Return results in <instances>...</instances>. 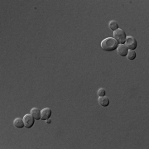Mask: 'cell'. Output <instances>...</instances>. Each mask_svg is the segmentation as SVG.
<instances>
[{"mask_svg": "<svg viewBox=\"0 0 149 149\" xmlns=\"http://www.w3.org/2000/svg\"><path fill=\"white\" fill-rule=\"evenodd\" d=\"M13 126L17 128H23L24 127V123H23V119L21 118H17L13 120Z\"/></svg>", "mask_w": 149, "mask_h": 149, "instance_id": "9", "label": "cell"}, {"mask_svg": "<svg viewBox=\"0 0 149 149\" xmlns=\"http://www.w3.org/2000/svg\"><path fill=\"white\" fill-rule=\"evenodd\" d=\"M30 114L36 120L41 119V110L38 108H32L30 111Z\"/></svg>", "mask_w": 149, "mask_h": 149, "instance_id": "8", "label": "cell"}, {"mask_svg": "<svg viewBox=\"0 0 149 149\" xmlns=\"http://www.w3.org/2000/svg\"><path fill=\"white\" fill-rule=\"evenodd\" d=\"M126 46L128 49L130 50H135V48L137 47V41L134 37H126Z\"/></svg>", "mask_w": 149, "mask_h": 149, "instance_id": "4", "label": "cell"}, {"mask_svg": "<svg viewBox=\"0 0 149 149\" xmlns=\"http://www.w3.org/2000/svg\"><path fill=\"white\" fill-rule=\"evenodd\" d=\"M97 94L99 96H105L106 92H105V90H104L103 88H100V89H99Z\"/></svg>", "mask_w": 149, "mask_h": 149, "instance_id": "12", "label": "cell"}, {"mask_svg": "<svg viewBox=\"0 0 149 149\" xmlns=\"http://www.w3.org/2000/svg\"><path fill=\"white\" fill-rule=\"evenodd\" d=\"M127 57L128 60H134L136 58V52H134V50H130L128 52V54H127Z\"/></svg>", "mask_w": 149, "mask_h": 149, "instance_id": "11", "label": "cell"}, {"mask_svg": "<svg viewBox=\"0 0 149 149\" xmlns=\"http://www.w3.org/2000/svg\"><path fill=\"white\" fill-rule=\"evenodd\" d=\"M52 116V110L49 108H44L41 110V119L47 120Z\"/></svg>", "mask_w": 149, "mask_h": 149, "instance_id": "5", "label": "cell"}, {"mask_svg": "<svg viewBox=\"0 0 149 149\" xmlns=\"http://www.w3.org/2000/svg\"><path fill=\"white\" fill-rule=\"evenodd\" d=\"M109 28L112 31H114L115 32V30H117V29H119V25H118V23L116 21H114V20H112V21H110L109 23Z\"/></svg>", "mask_w": 149, "mask_h": 149, "instance_id": "10", "label": "cell"}, {"mask_svg": "<svg viewBox=\"0 0 149 149\" xmlns=\"http://www.w3.org/2000/svg\"><path fill=\"white\" fill-rule=\"evenodd\" d=\"M126 33L123 30L119 28L114 32V38L119 44H123L126 41Z\"/></svg>", "mask_w": 149, "mask_h": 149, "instance_id": "2", "label": "cell"}, {"mask_svg": "<svg viewBox=\"0 0 149 149\" xmlns=\"http://www.w3.org/2000/svg\"><path fill=\"white\" fill-rule=\"evenodd\" d=\"M98 103L100 106L108 107L109 104V99L106 96H99L98 98Z\"/></svg>", "mask_w": 149, "mask_h": 149, "instance_id": "7", "label": "cell"}, {"mask_svg": "<svg viewBox=\"0 0 149 149\" xmlns=\"http://www.w3.org/2000/svg\"><path fill=\"white\" fill-rule=\"evenodd\" d=\"M51 123V120H50V119H47V121H46V123Z\"/></svg>", "mask_w": 149, "mask_h": 149, "instance_id": "13", "label": "cell"}, {"mask_svg": "<svg viewBox=\"0 0 149 149\" xmlns=\"http://www.w3.org/2000/svg\"><path fill=\"white\" fill-rule=\"evenodd\" d=\"M101 48L106 52H112L118 46V42L114 37H107L101 41Z\"/></svg>", "mask_w": 149, "mask_h": 149, "instance_id": "1", "label": "cell"}, {"mask_svg": "<svg viewBox=\"0 0 149 149\" xmlns=\"http://www.w3.org/2000/svg\"><path fill=\"white\" fill-rule=\"evenodd\" d=\"M23 123H24V127L27 128H31L34 125L35 119L31 114L24 115L23 118Z\"/></svg>", "mask_w": 149, "mask_h": 149, "instance_id": "3", "label": "cell"}, {"mask_svg": "<svg viewBox=\"0 0 149 149\" xmlns=\"http://www.w3.org/2000/svg\"><path fill=\"white\" fill-rule=\"evenodd\" d=\"M116 49H117L118 54L121 57H126L128 52V48L124 44H119V46H117Z\"/></svg>", "mask_w": 149, "mask_h": 149, "instance_id": "6", "label": "cell"}]
</instances>
